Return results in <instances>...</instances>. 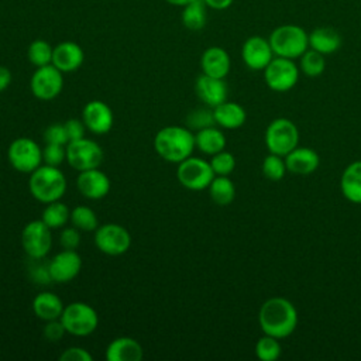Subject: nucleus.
<instances>
[{"instance_id": "obj_44", "label": "nucleus", "mask_w": 361, "mask_h": 361, "mask_svg": "<svg viewBox=\"0 0 361 361\" xmlns=\"http://www.w3.org/2000/svg\"><path fill=\"white\" fill-rule=\"evenodd\" d=\"M11 83V72L7 66L0 65V93L4 92Z\"/></svg>"}, {"instance_id": "obj_14", "label": "nucleus", "mask_w": 361, "mask_h": 361, "mask_svg": "<svg viewBox=\"0 0 361 361\" xmlns=\"http://www.w3.org/2000/svg\"><path fill=\"white\" fill-rule=\"evenodd\" d=\"M47 269L51 281L55 283H66L79 275L82 258L76 250H62L51 258Z\"/></svg>"}, {"instance_id": "obj_20", "label": "nucleus", "mask_w": 361, "mask_h": 361, "mask_svg": "<svg viewBox=\"0 0 361 361\" xmlns=\"http://www.w3.org/2000/svg\"><path fill=\"white\" fill-rule=\"evenodd\" d=\"M202 73L224 79L231 68V59L228 52L221 47H209L203 51L200 58Z\"/></svg>"}, {"instance_id": "obj_27", "label": "nucleus", "mask_w": 361, "mask_h": 361, "mask_svg": "<svg viewBox=\"0 0 361 361\" xmlns=\"http://www.w3.org/2000/svg\"><path fill=\"white\" fill-rule=\"evenodd\" d=\"M226 135L224 133L214 127V126H210V127H206V128H202V130H197L196 134H195V145L196 148L206 154V155H214L220 151H223L226 148Z\"/></svg>"}, {"instance_id": "obj_19", "label": "nucleus", "mask_w": 361, "mask_h": 361, "mask_svg": "<svg viewBox=\"0 0 361 361\" xmlns=\"http://www.w3.org/2000/svg\"><path fill=\"white\" fill-rule=\"evenodd\" d=\"M85 61V52L82 47L73 41H62L54 47L52 65L62 73L78 71Z\"/></svg>"}, {"instance_id": "obj_29", "label": "nucleus", "mask_w": 361, "mask_h": 361, "mask_svg": "<svg viewBox=\"0 0 361 361\" xmlns=\"http://www.w3.org/2000/svg\"><path fill=\"white\" fill-rule=\"evenodd\" d=\"M207 189L210 199L217 206H228L235 197V186L228 176L216 175Z\"/></svg>"}, {"instance_id": "obj_13", "label": "nucleus", "mask_w": 361, "mask_h": 361, "mask_svg": "<svg viewBox=\"0 0 361 361\" xmlns=\"http://www.w3.org/2000/svg\"><path fill=\"white\" fill-rule=\"evenodd\" d=\"M63 87V73L52 63L39 66L34 71L30 79L32 94L44 102L55 99Z\"/></svg>"}, {"instance_id": "obj_42", "label": "nucleus", "mask_w": 361, "mask_h": 361, "mask_svg": "<svg viewBox=\"0 0 361 361\" xmlns=\"http://www.w3.org/2000/svg\"><path fill=\"white\" fill-rule=\"evenodd\" d=\"M92 354L83 348V347H78V345H73V347H68L61 355H59V360L61 361H92Z\"/></svg>"}, {"instance_id": "obj_36", "label": "nucleus", "mask_w": 361, "mask_h": 361, "mask_svg": "<svg viewBox=\"0 0 361 361\" xmlns=\"http://www.w3.org/2000/svg\"><path fill=\"white\" fill-rule=\"evenodd\" d=\"M209 162H210V166H212L214 175H220V176H228L230 173H233V171L235 168L234 155L226 149L212 155Z\"/></svg>"}, {"instance_id": "obj_4", "label": "nucleus", "mask_w": 361, "mask_h": 361, "mask_svg": "<svg viewBox=\"0 0 361 361\" xmlns=\"http://www.w3.org/2000/svg\"><path fill=\"white\" fill-rule=\"evenodd\" d=\"M268 41L275 56L299 59L309 49V32L298 24H282L275 27Z\"/></svg>"}, {"instance_id": "obj_18", "label": "nucleus", "mask_w": 361, "mask_h": 361, "mask_svg": "<svg viewBox=\"0 0 361 361\" xmlns=\"http://www.w3.org/2000/svg\"><path fill=\"white\" fill-rule=\"evenodd\" d=\"M196 96L210 109H214L220 103L227 100V85L224 79L213 78L202 73L195 82Z\"/></svg>"}, {"instance_id": "obj_40", "label": "nucleus", "mask_w": 361, "mask_h": 361, "mask_svg": "<svg viewBox=\"0 0 361 361\" xmlns=\"http://www.w3.org/2000/svg\"><path fill=\"white\" fill-rule=\"evenodd\" d=\"M59 244L63 250H76L80 244V230H78L75 226L62 227L59 234Z\"/></svg>"}, {"instance_id": "obj_46", "label": "nucleus", "mask_w": 361, "mask_h": 361, "mask_svg": "<svg viewBox=\"0 0 361 361\" xmlns=\"http://www.w3.org/2000/svg\"><path fill=\"white\" fill-rule=\"evenodd\" d=\"M166 3H169V4H172V6H186L188 3H190V1H193V0H165Z\"/></svg>"}, {"instance_id": "obj_24", "label": "nucleus", "mask_w": 361, "mask_h": 361, "mask_svg": "<svg viewBox=\"0 0 361 361\" xmlns=\"http://www.w3.org/2000/svg\"><path fill=\"white\" fill-rule=\"evenodd\" d=\"M213 116L216 124L226 130L240 128L247 120V113L244 107L235 102L228 100L216 106L213 109Z\"/></svg>"}, {"instance_id": "obj_21", "label": "nucleus", "mask_w": 361, "mask_h": 361, "mask_svg": "<svg viewBox=\"0 0 361 361\" xmlns=\"http://www.w3.org/2000/svg\"><path fill=\"white\" fill-rule=\"evenodd\" d=\"M283 158L288 172L296 175H310L319 168L320 164L319 154L309 147L298 145Z\"/></svg>"}, {"instance_id": "obj_37", "label": "nucleus", "mask_w": 361, "mask_h": 361, "mask_svg": "<svg viewBox=\"0 0 361 361\" xmlns=\"http://www.w3.org/2000/svg\"><path fill=\"white\" fill-rule=\"evenodd\" d=\"M186 121L192 128H196V130H202V128H206V127H210V126H216L214 116H213V109L212 110H209V109H196V110L189 113Z\"/></svg>"}, {"instance_id": "obj_12", "label": "nucleus", "mask_w": 361, "mask_h": 361, "mask_svg": "<svg viewBox=\"0 0 361 361\" xmlns=\"http://www.w3.org/2000/svg\"><path fill=\"white\" fill-rule=\"evenodd\" d=\"M21 245L30 258H45L52 247L51 228L41 219L28 221L21 231Z\"/></svg>"}, {"instance_id": "obj_30", "label": "nucleus", "mask_w": 361, "mask_h": 361, "mask_svg": "<svg viewBox=\"0 0 361 361\" xmlns=\"http://www.w3.org/2000/svg\"><path fill=\"white\" fill-rule=\"evenodd\" d=\"M69 216H71L69 207L61 200H55L45 204V209L42 210V214H41V220L51 230H56V228L65 227V224L69 221Z\"/></svg>"}, {"instance_id": "obj_32", "label": "nucleus", "mask_w": 361, "mask_h": 361, "mask_svg": "<svg viewBox=\"0 0 361 361\" xmlns=\"http://www.w3.org/2000/svg\"><path fill=\"white\" fill-rule=\"evenodd\" d=\"M69 221L80 231H94L99 227L94 210L85 204H79L71 210Z\"/></svg>"}, {"instance_id": "obj_6", "label": "nucleus", "mask_w": 361, "mask_h": 361, "mask_svg": "<svg viewBox=\"0 0 361 361\" xmlns=\"http://www.w3.org/2000/svg\"><path fill=\"white\" fill-rule=\"evenodd\" d=\"M59 320L62 322L66 333L76 337H86L99 326L97 312L85 302H72L66 305Z\"/></svg>"}, {"instance_id": "obj_10", "label": "nucleus", "mask_w": 361, "mask_h": 361, "mask_svg": "<svg viewBox=\"0 0 361 361\" xmlns=\"http://www.w3.org/2000/svg\"><path fill=\"white\" fill-rule=\"evenodd\" d=\"M214 176L210 162L203 158L190 155L178 164L176 178L179 183L189 190L207 189Z\"/></svg>"}, {"instance_id": "obj_38", "label": "nucleus", "mask_w": 361, "mask_h": 361, "mask_svg": "<svg viewBox=\"0 0 361 361\" xmlns=\"http://www.w3.org/2000/svg\"><path fill=\"white\" fill-rule=\"evenodd\" d=\"M66 161V145L45 144L42 148V162L52 166H59Z\"/></svg>"}, {"instance_id": "obj_2", "label": "nucleus", "mask_w": 361, "mask_h": 361, "mask_svg": "<svg viewBox=\"0 0 361 361\" xmlns=\"http://www.w3.org/2000/svg\"><path fill=\"white\" fill-rule=\"evenodd\" d=\"M154 148L164 161L179 164L193 154L195 134L180 126L162 127L154 137Z\"/></svg>"}, {"instance_id": "obj_15", "label": "nucleus", "mask_w": 361, "mask_h": 361, "mask_svg": "<svg viewBox=\"0 0 361 361\" xmlns=\"http://www.w3.org/2000/svg\"><path fill=\"white\" fill-rule=\"evenodd\" d=\"M274 56L268 38L261 35L248 37L241 47V59L251 71H264Z\"/></svg>"}, {"instance_id": "obj_25", "label": "nucleus", "mask_w": 361, "mask_h": 361, "mask_svg": "<svg viewBox=\"0 0 361 361\" xmlns=\"http://www.w3.org/2000/svg\"><path fill=\"white\" fill-rule=\"evenodd\" d=\"M63 302L62 299L52 292H39L34 299H32V312L34 314L44 322L49 320H56L61 317L63 312Z\"/></svg>"}, {"instance_id": "obj_31", "label": "nucleus", "mask_w": 361, "mask_h": 361, "mask_svg": "<svg viewBox=\"0 0 361 361\" xmlns=\"http://www.w3.org/2000/svg\"><path fill=\"white\" fill-rule=\"evenodd\" d=\"M299 69L307 78H317L326 69V55L309 48L299 58Z\"/></svg>"}, {"instance_id": "obj_39", "label": "nucleus", "mask_w": 361, "mask_h": 361, "mask_svg": "<svg viewBox=\"0 0 361 361\" xmlns=\"http://www.w3.org/2000/svg\"><path fill=\"white\" fill-rule=\"evenodd\" d=\"M44 141L45 144H61L66 145L69 142L66 128L63 123H54L49 124L44 131Z\"/></svg>"}, {"instance_id": "obj_9", "label": "nucleus", "mask_w": 361, "mask_h": 361, "mask_svg": "<svg viewBox=\"0 0 361 361\" xmlns=\"http://www.w3.org/2000/svg\"><path fill=\"white\" fill-rule=\"evenodd\" d=\"M104 152L102 147L90 138H79L66 144V162L78 172L99 168L103 162Z\"/></svg>"}, {"instance_id": "obj_1", "label": "nucleus", "mask_w": 361, "mask_h": 361, "mask_svg": "<svg viewBox=\"0 0 361 361\" xmlns=\"http://www.w3.org/2000/svg\"><path fill=\"white\" fill-rule=\"evenodd\" d=\"M258 323L264 334L281 340L295 331L298 326V310L286 298L274 296L261 305Z\"/></svg>"}, {"instance_id": "obj_23", "label": "nucleus", "mask_w": 361, "mask_h": 361, "mask_svg": "<svg viewBox=\"0 0 361 361\" xmlns=\"http://www.w3.org/2000/svg\"><path fill=\"white\" fill-rule=\"evenodd\" d=\"M341 35L333 27H316L309 32V48L323 54L330 55L340 49Z\"/></svg>"}, {"instance_id": "obj_5", "label": "nucleus", "mask_w": 361, "mask_h": 361, "mask_svg": "<svg viewBox=\"0 0 361 361\" xmlns=\"http://www.w3.org/2000/svg\"><path fill=\"white\" fill-rule=\"evenodd\" d=\"M264 140L268 152L285 157L298 147L299 130L292 120L279 117L267 126Z\"/></svg>"}, {"instance_id": "obj_3", "label": "nucleus", "mask_w": 361, "mask_h": 361, "mask_svg": "<svg viewBox=\"0 0 361 361\" xmlns=\"http://www.w3.org/2000/svg\"><path fill=\"white\" fill-rule=\"evenodd\" d=\"M66 178L59 166L41 164L30 173L28 190L39 203L61 200L66 192Z\"/></svg>"}, {"instance_id": "obj_34", "label": "nucleus", "mask_w": 361, "mask_h": 361, "mask_svg": "<svg viewBox=\"0 0 361 361\" xmlns=\"http://www.w3.org/2000/svg\"><path fill=\"white\" fill-rule=\"evenodd\" d=\"M254 351L257 358L261 361H276L282 353L279 338L264 334L257 340Z\"/></svg>"}, {"instance_id": "obj_41", "label": "nucleus", "mask_w": 361, "mask_h": 361, "mask_svg": "<svg viewBox=\"0 0 361 361\" xmlns=\"http://www.w3.org/2000/svg\"><path fill=\"white\" fill-rule=\"evenodd\" d=\"M66 333L62 322L59 319L56 320H49V322H45V326H44V330H42V334L44 337L48 340V341H52V343H56L59 341L63 334Z\"/></svg>"}, {"instance_id": "obj_28", "label": "nucleus", "mask_w": 361, "mask_h": 361, "mask_svg": "<svg viewBox=\"0 0 361 361\" xmlns=\"http://www.w3.org/2000/svg\"><path fill=\"white\" fill-rule=\"evenodd\" d=\"M207 6L203 0H193L183 6L180 20L190 31H200L207 23Z\"/></svg>"}, {"instance_id": "obj_22", "label": "nucleus", "mask_w": 361, "mask_h": 361, "mask_svg": "<svg viewBox=\"0 0 361 361\" xmlns=\"http://www.w3.org/2000/svg\"><path fill=\"white\" fill-rule=\"evenodd\" d=\"M107 361H140L144 357L142 345L133 337H116L106 348Z\"/></svg>"}, {"instance_id": "obj_33", "label": "nucleus", "mask_w": 361, "mask_h": 361, "mask_svg": "<svg viewBox=\"0 0 361 361\" xmlns=\"http://www.w3.org/2000/svg\"><path fill=\"white\" fill-rule=\"evenodd\" d=\"M52 54L54 47L45 39H34L27 49V58L35 68L52 63Z\"/></svg>"}, {"instance_id": "obj_8", "label": "nucleus", "mask_w": 361, "mask_h": 361, "mask_svg": "<svg viewBox=\"0 0 361 361\" xmlns=\"http://www.w3.org/2000/svg\"><path fill=\"white\" fill-rule=\"evenodd\" d=\"M10 165L21 173H31L42 164V148L31 138L18 137L7 148Z\"/></svg>"}, {"instance_id": "obj_7", "label": "nucleus", "mask_w": 361, "mask_h": 361, "mask_svg": "<svg viewBox=\"0 0 361 361\" xmlns=\"http://www.w3.org/2000/svg\"><path fill=\"white\" fill-rule=\"evenodd\" d=\"M262 72L267 86L278 93L293 89L300 75L299 65L295 63V59L282 56H274Z\"/></svg>"}, {"instance_id": "obj_35", "label": "nucleus", "mask_w": 361, "mask_h": 361, "mask_svg": "<svg viewBox=\"0 0 361 361\" xmlns=\"http://www.w3.org/2000/svg\"><path fill=\"white\" fill-rule=\"evenodd\" d=\"M288 172L285 158L276 154H268L262 161V173L267 179L278 182Z\"/></svg>"}, {"instance_id": "obj_43", "label": "nucleus", "mask_w": 361, "mask_h": 361, "mask_svg": "<svg viewBox=\"0 0 361 361\" xmlns=\"http://www.w3.org/2000/svg\"><path fill=\"white\" fill-rule=\"evenodd\" d=\"M63 124H65V128H66V134H68L69 141H75V140H79V138H83V137H85L86 126H85L83 120H79V118H69V120H66Z\"/></svg>"}, {"instance_id": "obj_17", "label": "nucleus", "mask_w": 361, "mask_h": 361, "mask_svg": "<svg viewBox=\"0 0 361 361\" xmlns=\"http://www.w3.org/2000/svg\"><path fill=\"white\" fill-rule=\"evenodd\" d=\"M76 188L82 196L90 200H99L110 192V179L99 168L79 172L76 178Z\"/></svg>"}, {"instance_id": "obj_26", "label": "nucleus", "mask_w": 361, "mask_h": 361, "mask_svg": "<svg viewBox=\"0 0 361 361\" xmlns=\"http://www.w3.org/2000/svg\"><path fill=\"white\" fill-rule=\"evenodd\" d=\"M340 189L348 202L361 204V161H354L344 168Z\"/></svg>"}, {"instance_id": "obj_11", "label": "nucleus", "mask_w": 361, "mask_h": 361, "mask_svg": "<svg viewBox=\"0 0 361 361\" xmlns=\"http://www.w3.org/2000/svg\"><path fill=\"white\" fill-rule=\"evenodd\" d=\"M94 245L106 255H121L131 247L130 231L117 223H104L94 230Z\"/></svg>"}, {"instance_id": "obj_16", "label": "nucleus", "mask_w": 361, "mask_h": 361, "mask_svg": "<svg viewBox=\"0 0 361 361\" xmlns=\"http://www.w3.org/2000/svg\"><path fill=\"white\" fill-rule=\"evenodd\" d=\"M82 120L92 134L102 135L111 130L114 116L110 106L102 100H90L82 110Z\"/></svg>"}, {"instance_id": "obj_45", "label": "nucleus", "mask_w": 361, "mask_h": 361, "mask_svg": "<svg viewBox=\"0 0 361 361\" xmlns=\"http://www.w3.org/2000/svg\"><path fill=\"white\" fill-rule=\"evenodd\" d=\"M206 3V6L212 10H217V11H221V10H227L234 0H203Z\"/></svg>"}]
</instances>
